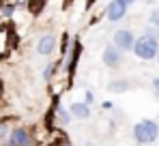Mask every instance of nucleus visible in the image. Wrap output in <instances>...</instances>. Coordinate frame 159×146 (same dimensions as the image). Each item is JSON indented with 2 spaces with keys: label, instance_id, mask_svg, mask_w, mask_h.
I'll return each instance as SVG.
<instances>
[{
  "label": "nucleus",
  "instance_id": "39448f33",
  "mask_svg": "<svg viewBox=\"0 0 159 146\" xmlns=\"http://www.w3.org/2000/svg\"><path fill=\"white\" fill-rule=\"evenodd\" d=\"M133 43H135V34H133L129 28H118L112 37V45L120 52H131Z\"/></svg>",
  "mask_w": 159,
  "mask_h": 146
},
{
  "label": "nucleus",
  "instance_id": "6e6552de",
  "mask_svg": "<svg viewBox=\"0 0 159 146\" xmlns=\"http://www.w3.org/2000/svg\"><path fill=\"white\" fill-rule=\"evenodd\" d=\"M101 60H103V65L110 67V69H118V67H120V62H123V52H120V49H116L114 45H106Z\"/></svg>",
  "mask_w": 159,
  "mask_h": 146
},
{
  "label": "nucleus",
  "instance_id": "9d476101",
  "mask_svg": "<svg viewBox=\"0 0 159 146\" xmlns=\"http://www.w3.org/2000/svg\"><path fill=\"white\" fill-rule=\"evenodd\" d=\"M26 2H28V7H26L28 13H30L32 17H39V15L45 11V7H48L50 0H26Z\"/></svg>",
  "mask_w": 159,
  "mask_h": 146
},
{
  "label": "nucleus",
  "instance_id": "20e7f679",
  "mask_svg": "<svg viewBox=\"0 0 159 146\" xmlns=\"http://www.w3.org/2000/svg\"><path fill=\"white\" fill-rule=\"evenodd\" d=\"M4 146H34V140H32V135L26 127H15L9 131Z\"/></svg>",
  "mask_w": 159,
  "mask_h": 146
},
{
  "label": "nucleus",
  "instance_id": "423d86ee",
  "mask_svg": "<svg viewBox=\"0 0 159 146\" xmlns=\"http://www.w3.org/2000/svg\"><path fill=\"white\" fill-rule=\"evenodd\" d=\"M56 48H58V37L52 34V32L41 34V37H39V41H37V54H39V56H43V58L52 56L54 52H56Z\"/></svg>",
  "mask_w": 159,
  "mask_h": 146
},
{
  "label": "nucleus",
  "instance_id": "2eb2a0df",
  "mask_svg": "<svg viewBox=\"0 0 159 146\" xmlns=\"http://www.w3.org/2000/svg\"><path fill=\"white\" fill-rule=\"evenodd\" d=\"M67 45H69V32H62V34H60V48H58V56H60V58L67 56V52H69Z\"/></svg>",
  "mask_w": 159,
  "mask_h": 146
},
{
  "label": "nucleus",
  "instance_id": "f03ea898",
  "mask_svg": "<svg viewBox=\"0 0 159 146\" xmlns=\"http://www.w3.org/2000/svg\"><path fill=\"white\" fill-rule=\"evenodd\" d=\"M133 54L135 58L148 62V60H155L159 54V39L151 37V34H142V37H135V43H133Z\"/></svg>",
  "mask_w": 159,
  "mask_h": 146
},
{
  "label": "nucleus",
  "instance_id": "aec40b11",
  "mask_svg": "<svg viewBox=\"0 0 159 146\" xmlns=\"http://www.w3.org/2000/svg\"><path fill=\"white\" fill-rule=\"evenodd\" d=\"M95 2H97V0H86V9H90V7H95Z\"/></svg>",
  "mask_w": 159,
  "mask_h": 146
},
{
  "label": "nucleus",
  "instance_id": "9b49d317",
  "mask_svg": "<svg viewBox=\"0 0 159 146\" xmlns=\"http://www.w3.org/2000/svg\"><path fill=\"white\" fill-rule=\"evenodd\" d=\"M107 90L110 93H114V95H123V93H127L129 90V80H112L110 84H107Z\"/></svg>",
  "mask_w": 159,
  "mask_h": 146
},
{
  "label": "nucleus",
  "instance_id": "5701e85b",
  "mask_svg": "<svg viewBox=\"0 0 159 146\" xmlns=\"http://www.w3.org/2000/svg\"><path fill=\"white\" fill-rule=\"evenodd\" d=\"M144 2H146V4H155L157 0H144Z\"/></svg>",
  "mask_w": 159,
  "mask_h": 146
},
{
  "label": "nucleus",
  "instance_id": "f8f14e48",
  "mask_svg": "<svg viewBox=\"0 0 159 146\" xmlns=\"http://www.w3.org/2000/svg\"><path fill=\"white\" fill-rule=\"evenodd\" d=\"M15 11H17L15 2H0V15H2V20H11Z\"/></svg>",
  "mask_w": 159,
  "mask_h": 146
},
{
  "label": "nucleus",
  "instance_id": "412c9836",
  "mask_svg": "<svg viewBox=\"0 0 159 146\" xmlns=\"http://www.w3.org/2000/svg\"><path fill=\"white\" fill-rule=\"evenodd\" d=\"M120 2H123V4H127V7H131L133 2H138V0H120Z\"/></svg>",
  "mask_w": 159,
  "mask_h": 146
},
{
  "label": "nucleus",
  "instance_id": "a211bd4d",
  "mask_svg": "<svg viewBox=\"0 0 159 146\" xmlns=\"http://www.w3.org/2000/svg\"><path fill=\"white\" fill-rule=\"evenodd\" d=\"M84 103H86V105H93V103H95V93H93V90H86V93H84Z\"/></svg>",
  "mask_w": 159,
  "mask_h": 146
},
{
  "label": "nucleus",
  "instance_id": "0eeeda50",
  "mask_svg": "<svg viewBox=\"0 0 159 146\" xmlns=\"http://www.w3.org/2000/svg\"><path fill=\"white\" fill-rule=\"evenodd\" d=\"M127 4H123L120 0H110L106 4V20L107 22H112V24H116V22H120V20H125V15H127Z\"/></svg>",
  "mask_w": 159,
  "mask_h": 146
},
{
  "label": "nucleus",
  "instance_id": "4468645a",
  "mask_svg": "<svg viewBox=\"0 0 159 146\" xmlns=\"http://www.w3.org/2000/svg\"><path fill=\"white\" fill-rule=\"evenodd\" d=\"M54 114H56V116H58L60 121L65 122V125H67V122H71V114H69V110H65V107H62L60 103H58V105L54 107Z\"/></svg>",
  "mask_w": 159,
  "mask_h": 146
},
{
  "label": "nucleus",
  "instance_id": "393cba45",
  "mask_svg": "<svg viewBox=\"0 0 159 146\" xmlns=\"http://www.w3.org/2000/svg\"><path fill=\"white\" fill-rule=\"evenodd\" d=\"M155 60H157V62H159V54H157V58H155Z\"/></svg>",
  "mask_w": 159,
  "mask_h": 146
},
{
  "label": "nucleus",
  "instance_id": "1a4fd4ad",
  "mask_svg": "<svg viewBox=\"0 0 159 146\" xmlns=\"http://www.w3.org/2000/svg\"><path fill=\"white\" fill-rule=\"evenodd\" d=\"M69 114L78 121H88L90 118V105H86L84 101H75L69 105Z\"/></svg>",
  "mask_w": 159,
  "mask_h": 146
},
{
  "label": "nucleus",
  "instance_id": "f3484780",
  "mask_svg": "<svg viewBox=\"0 0 159 146\" xmlns=\"http://www.w3.org/2000/svg\"><path fill=\"white\" fill-rule=\"evenodd\" d=\"M9 122H4V121H0V142L2 140H7V135H9Z\"/></svg>",
  "mask_w": 159,
  "mask_h": 146
},
{
  "label": "nucleus",
  "instance_id": "6ab92c4d",
  "mask_svg": "<svg viewBox=\"0 0 159 146\" xmlns=\"http://www.w3.org/2000/svg\"><path fill=\"white\" fill-rule=\"evenodd\" d=\"M112 107H114L112 101H103V103H101V110H112Z\"/></svg>",
  "mask_w": 159,
  "mask_h": 146
},
{
  "label": "nucleus",
  "instance_id": "4be33fe9",
  "mask_svg": "<svg viewBox=\"0 0 159 146\" xmlns=\"http://www.w3.org/2000/svg\"><path fill=\"white\" fill-rule=\"evenodd\" d=\"M153 86L157 88V95H159V77H157V80H153Z\"/></svg>",
  "mask_w": 159,
  "mask_h": 146
},
{
  "label": "nucleus",
  "instance_id": "b1692460",
  "mask_svg": "<svg viewBox=\"0 0 159 146\" xmlns=\"http://www.w3.org/2000/svg\"><path fill=\"white\" fill-rule=\"evenodd\" d=\"M86 146H93V144H90V142H86Z\"/></svg>",
  "mask_w": 159,
  "mask_h": 146
},
{
  "label": "nucleus",
  "instance_id": "ddd939ff",
  "mask_svg": "<svg viewBox=\"0 0 159 146\" xmlns=\"http://www.w3.org/2000/svg\"><path fill=\"white\" fill-rule=\"evenodd\" d=\"M60 62H62V58L58 60V62H50L48 67H45V71H43V80L45 82H50L54 75H56V71H58V67H60Z\"/></svg>",
  "mask_w": 159,
  "mask_h": 146
},
{
  "label": "nucleus",
  "instance_id": "f257e3e1",
  "mask_svg": "<svg viewBox=\"0 0 159 146\" xmlns=\"http://www.w3.org/2000/svg\"><path fill=\"white\" fill-rule=\"evenodd\" d=\"M133 140L140 146H148L155 144L159 140V125L151 118H144V121H138L133 125Z\"/></svg>",
  "mask_w": 159,
  "mask_h": 146
},
{
  "label": "nucleus",
  "instance_id": "7ed1b4c3",
  "mask_svg": "<svg viewBox=\"0 0 159 146\" xmlns=\"http://www.w3.org/2000/svg\"><path fill=\"white\" fill-rule=\"evenodd\" d=\"M82 49H84L82 48V41H80V37H75L71 52H67V56L62 58V60H67V77H69V82H73V77L78 73V62L82 58Z\"/></svg>",
  "mask_w": 159,
  "mask_h": 146
},
{
  "label": "nucleus",
  "instance_id": "dca6fc26",
  "mask_svg": "<svg viewBox=\"0 0 159 146\" xmlns=\"http://www.w3.org/2000/svg\"><path fill=\"white\" fill-rule=\"evenodd\" d=\"M148 24L159 30V9H153V11H151V15H148Z\"/></svg>",
  "mask_w": 159,
  "mask_h": 146
}]
</instances>
